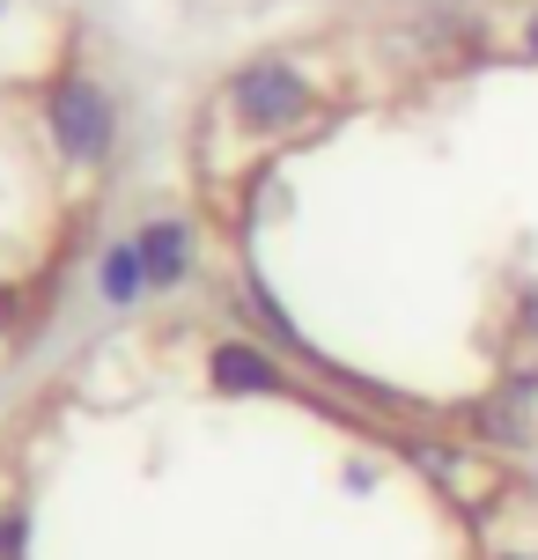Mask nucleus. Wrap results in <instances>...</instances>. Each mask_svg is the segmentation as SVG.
Instances as JSON below:
<instances>
[{"label":"nucleus","mask_w":538,"mask_h":560,"mask_svg":"<svg viewBox=\"0 0 538 560\" xmlns=\"http://www.w3.org/2000/svg\"><path fill=\"white\" fill-rule=\"evenodd\" d=\"M52 126H59V140H67L74 155H104V140H112V104H104V89L67 82L52 96Z\"/></svg>","instance_id":"f257e3e1"},{"label":"nucleus","mask_w":538,"mask_h":560,"mask_svg":"<svg viewBox=\"0 0 538 560\" xmlns=\"http://www.w3.org/2000/svg\"><path fill=\"white\" fill-rule=\"evenodd\" d=\"M236 104H244V118H252V126H266V133H273V126H295L311 96H303V82H295V74L258 67V74H244V82H236Z\"/></svg>","instance_id":"f03ea898"},{"label":"nucleus","mask_w":538,"mask_h":560,"mask_svg":"<svg viewBox=\"0 0 538 560\" xmlns=\"http://www.w3.org/2000/svg\"><path fill=\"white\" fill-rule=\"evenodd\" d=\"M141 266H148V280H177V273H185V229L155 222L141 236Z\"/></svg>","instance_id":"7ed1b4c3"},{"label":"nucleus","mask_w":538,"mask_h":560,"mask_svg":"<svg viewBox=\"0 0 538 560\" xmlns=\"http://www.w3.org/2000/svg\"><path fill=\"white\" fill-rule=\"evenodd\" d=\"M0 560H15V532L8 524H0Z\"/></svg>","instance_id":"20e7f679"},{"label":"nucleus","mask_w":538,"mask_h":560,"mask_svg":"<svg viewBox=\"0 0 538 560\" xmlns=\"http://www.w3.org/2000/svg\"><path fill=\"white\" fill-rule=\"evenodd\" d=\"M531 45H538V23H531Z\"/></svg>","instance_id":"39448f33"}]
</instances>
